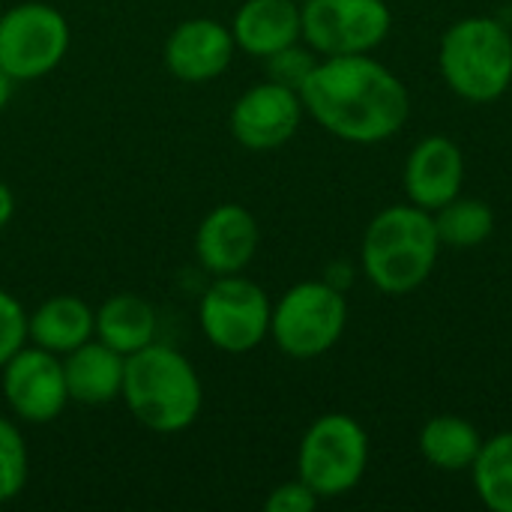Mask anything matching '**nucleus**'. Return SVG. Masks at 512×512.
<instances>
[{
    "label": "nucleus",
    "mask_w": 512,
    "mask_h": 512,
    "mask_svg": "<svg viewBox=\"0 0 512 512\" xmlns=\"http://www.w3.org/2000/svg\"><path fill=\"white\" fill-rule=\"evenodd\" d=\"M318 60H321V57H318L309 45H300V42H294V45H288V48H282V51L264 57V63H267V78L276 81V84H285V87H291V90H297V93H300L303 81L312 75V69L318 66Z\"/></svg>",
    "instance_id": "23"
},
{
    "label": "nucleus",
    "mask_w": 512,
    "mask_h": 512,
    "mask_svg": "<svg viewBox=\"0 0 512 512\" xmlns=\"http://www.w3.org/2000/svg\"><path fill=\"white\" fill-rule=\"evenodd\" d=\"M474 489L492 512H512V429L483 441L471 465Z\"/></svg>",
    "instance_id": "20"
},
{
    "label": "nucleus",
    "mask_w": 512,
    "mask_h": 512,
    "mask_svg": "<svg viewBox=\"0 0 512 512\" xmlns=\"http://www.w3.org/2000/svg\"><path fill=\"white\" fill-rule=\"evenodd\" d=\"M120 399L144 429L156 435H177L198 420L204 387L186 354L171 345L150 342L126 357Z\"/></svg>",
    "instance_id": "3"
},
{
    "label": "nucleus",
    "mask_w": 512,
    "mask_h": 512,
    "mask_svg": "<svg viewBox=\"0 0 512 512\" xmlns=\"http://www.w3.org/2000/svg\"><path fill=\"white\" fill-rule=\"evenodd\" d=\"M96 336V312L72 294H57L39 303L27 318V342L66 357Z\"/></svg>",
    "instance_id": "17"
},
{
    "label": "nucleus",
    "mask_w": 512,
    "mask_h": 512,
    "mask_svg": "<svg viewBox=\"0 0 512 512\" xmlns=\"http://www.w3.org/2000/svg\"><path fill=\"white\" fill-rule=\"evenodd\" d=\"M156 309L138 294H114L96 309V339L129 357L156 342Z\"/></svg>",
    "instance_id": "18"
},
{
    "label": "nucleus",
    "mask_w": 512,
    "mask_h": 512,
    "mask_svg": "<svg viewBox=\"0 0 512 512\" xmlns=\"http://www.w3.org/2000/svg\"><path fill=\"white\" fill-rule=\"evenodd\" d=\"M12 87H15V81L0 69V111L9 105V99H12Z\"/></svg>",
    "instance_id": "27"
},
{
    "label": "nucleus",
    "mask_w": 512,
    "mask_h": 512,
    "mask_svg": "<svg viewBox=\"0 0 512 512\" xmlns=\"http://www.w3.org/2000/svg\"><path fill=\"white\" fill-rule=\"evenodd\" d=\"M438 66L459 99L474 105L501 99L512 84L510 27L489 15L456 21L441 39Z\"/></svg>",
    "instance_id": "4"
},
{
    "label": "nucleus",
    "mask_w": 512,
    "mask_h": 512,
    "mask_svg": "<svg viewBox=\"0 0 512 512\" xmlns=\"http://www.w3.org/2000/svg\"><path fill=\"white\" fill-rule=\"evenodd\" d=\"M417 444H420L423 459L432 468H438L444 474H462V471H471V465L477 462L483 438H480L477 426L468 423L465 417L438 414V417L426 420Z\"/></svg>",
    "instance_id": "19"
},
{
    "label": "nucleus",
    "mask_w": 512,
    "mask_h": 512,
    "mask_svg": "<svg viewBox=\"0 0 512 512\" xmlns=\"http://www.w3.org/2000/svg\"><path fill=\"white\" fill-rule=\"evenodd\" d=\"M303 114H306V108H303L300 93L267 78V81L249 87L234 102L228 126L240 147L267 153V150L288 144L297 135Z\"/></svg>",
    "instance_id": "11"
},
{
    "label": "nucleus",
    "mask_w": 512,
    "mask_h": 512,
    "mask_svg": "<svg viewBox=\"0 0 512 512\" xmlns=\"http://www.w3.org/2000/svg\"><path fill=\"white\" fill-rule=\"evenodd\" d=\"M258 243V219L240 204H219L198 225L195 255L210 276H231L252 264Z\"/></svg>",
    "instance_id": "13"
},
{
    "label": "nucleus",
    "mask_w": 512,
    "mask_h": 512,
    "mask_svg": "<svg viewBox=\"0 0 512 512\" xmlns=\"http://www.w3.org/2000/svg\"><path fill=\"white\" fill-rule=\"evenodd\" d=\"M12 216H15V195H12V189L0 180V228H6Z\"/></svg>",
    "instance_id": "26"
},
{
    "label": "nucleus",
    "mask_w": 512,
    "mask_h": 512,
    "mask_svg": "<svg viewBox=\"0 0 512 512\" xmlns=\"http://www.w3.org/2000/svg\"><path fill=\"white\" fill-rule=\"evenodd\" d=\"M348 327L345 291L327 279H309L288 288L270 315V339L285 357L315 360L327 354Z\"/></svg>",
    "instance_id": "5"
},
{
    "label": "nucleus",
    "mask_w": 512,
    "mask_h": 512,
    "mask_svg": "<svg viewBox=\"0 0 512 512\" xmlns=\"http://www.w3.org/2000/svg\"><path fill=\"white\" fill-rule=\"evenodd\" d=\"M27 318L24 306L0 288V366L27 345Z\"/></svg>",
    "instance_id": "24"
},
{
    "label": "nucleus",
    "mask_w": 512,
    "mask_h": 512,
    "mask_svg": "<svg viewBox=\"0 0 512 512\" xmlns=\"http://www.w3.org/2000/svg\"><path fill=\"white\" fill-rule=\"evenodd\" d=\"M465 153L447 135H429L408 153L405 162V195L411 204L435 213L462 195L465 186Z\"/></svg>",
    "instance_id": "14"
},
{
    "label": "nucleus",
    "mask_w": 512,
    "mask_h": 512,
    "mask_svg": "<svg viewBox=\"0 0 512 512\" xmlns=\"http://www.w3.org/2000/svg\"><path fill=\"white\" fill-rule=\"evenodd\" d=\"M294 3H303V0H294Z\"/></svg>",
    "instance_id": "29"
},
{
    "label": "nucleus",
    "mask_w": 512,
    "mask_h": 512,
    "mask_svg": "<svg viewBox=\"0 0 512 512\" xmlns=\"http://www.w3.org/2000/svg\"><path fill=\"white\" fill-rule=\"evenodd\" d=\"M0 12H3V0H0Z\"/></svg>",
    "instance_id": "28"
},
{
    "label": "nucleus",
    "mask_w": 512,
    "mask_h": 512,
    "mask_svg": "<svg viewBox=\"0 0 512 512\" xmlns=\"http://www.w3.org/2000/svg\"><path fill=\"white\" fill-rule=\"evenodd\" d=\"M27 486V444L9 417H0V504L15 501Z\"/></svg>",
    "instance_id": "22"
},
{
    "label": "nucleus",
    "mask_w": 512,
    "mask_h": 512,
    "mask_svg": "<svg viewBox=\"0 0 512 512\" xmlns=\"http://www.w3.org/2000/svg\"><path fill=\"white\" fill-rule=\"evenodd\" d=\"M231 36L249 57H270L303 39L300 3L294 0H246L231 21Z\"/></svg>",
    "instance_id": "15"
},
{
    "label": "nucleus",
    "mask_w": 512,
    "mask_h": 512,
    "mask_svg": "<svg viewBox=\"0 0 512 512\" xmlns=\"http://www.w3.org/2000/svg\"><path fill=\"white\" fill-rule=\"evenodd\" d=\"M273 303L267 291L240 276H213L198 303V324L204 339L222 354H249L270 336Z\"/></svg>",
    "instance_id": "8"
},
{
    "label": "nucleus",
    "mask_w": 512,
    "mask_h": 512,
    "mask_svg": "<svg viewBox=\"0 0 512 512\" xmlns=\"http://www.w3.org/2000/svg\"><path fill=\"white\" fill-rule=\"evenodd\" d=\"M306 114L348 144L390 141L411 114L408 87L369 54L321 57L300 87Z\"/></svg>",
    "instance_id": "1"
},
{
    "label": "nucleus",
    "mask_w": 512,
    "mask_h": 512,
    "mask_svg": "<svg viewBox=\"0 0 512 512\" xmlns=\"http://www.w3.org/2000/svg\"><path fill=\"white\" fill-rule=\"evenodd\" d=\"M126 357L99 342L96 336L63 357V375L69 402L78 405H111L123 393Z\"/></svg>",
    "instance_id": "16"
},
{
    "label": "nucleus",
    "mask_w": 512,
    "mask_h": 512,
    "mask_svg": "<svg viewBox=\"0 0 512 512\" xmlns=\"http://www.w3.org/2000/svg\"><path fill=\"white\" fill-rule=\"evenodd\" d=\"M234 51L237 42L231 27L213 18H189L171 30L165 42V66L177 81L207 84L231 66Z\"/></svg>",
    "instance_id": "12"
},
{
    "label": "nucleus",
    "mask_w": 512,
    "mask_h": 512,
    "mask_svg": "<svg viewBox=\"0 0 512 512\" xmlns=\"http://www.w3.org/2000/svg\"><path fill=\"white\" fill-rule=\"evenodd\" d=\"M303 42L318 57L372 54L393 27L384 0H303Z\"/></svg>",
    "instance_id": "9"
},
{
    "label": "nucleus",
    "mask_w": 512,
    "mask_h": 512,
    "mask_svg": "<svg viewBox=\"0 0 512 512\" xmlns=\"http://www.w3.org/2000/svg\"><path fill=\"white\" fill-rule=\"evenodd\" d=\"M441 246L450 249H477L495 234V213L486 201L456 195L450 204L432 213Z\"/></svg>",
    "instance_id": "21"
},
{
    "label": "nucleus",
    "mask_w": 512,
    "mask_h": 512,
    "mask_svg": "<svg viewBox=\"0 0 512 512\" xmlns=\"http://www.w3.org/2000/svg\"><path fill=\"white\" fill-rule=\"evenodd\" d=\"M69 42V21L51 3L27 0L0 12V69L15 84L54 72L63 63Z\"/></svg>",
    "instance_id": "7"
},
{
    "label": "nucleus",
    "mask_w": 512,
    "mask_h": 512,
    "mask_svg": "<svg viewBox=\"0 0 512 512\" xmlns=\"http://www.w3.org/2000/svg\"><path fill=\"white\" fill-rule=\"evenodd\" d=\"M369 453V435L351 414H324L300 441L297 477L321 501L342 498L366 477Z\"/></svg>",
    "instance_id": "6"
},
{
    "label": "nucleus",
    "mask_w": 512,
    "mask_h": 512,
    "mask_svg": "<svg viewBox=\"0 0 512 512\" xmlns=\"http://www.w3.org/2000/svg\"><path fill=\"white\" fill-rule=\"evenodd\" d=\"M318 495L297 477V480H288V483H279L267 501H264V510L267 512H312L318 507Z\"/></svg>",
    "instance_id": "25"
},
{
    "label": "nucleus",
    "mask_w": 512,
    "mask_h": 512,
    "mask_svg": "<svg viewBox=\"0 0 512 512\" xmlns=\"http://www.w3.org/2000/svg\"><path fill=\"white\" fill-rule=\"evenodd\" d=\"M435 216L417 204H393L381 210L363 231L360 267L381 294H411L435 270L441 255Z\"/></svg>",
    "instance_id": "2"
},
{
    "label": "nucleus",
    "mask_w": 512,
    "mask_h": 512,
    "mask_svg": "<svg viewBox=\"0 0 512 512\" xmlns=\"http://www.w3.org/2000/svg\"><path fill=\"white\" fill-rule=\"evenodd\" d=\"M3 399L9 411L30 426H45L69 405L63 360L39 345H24L0 366Z\"/></svg>",
    "instance_id": "10"
}]
</instances>
